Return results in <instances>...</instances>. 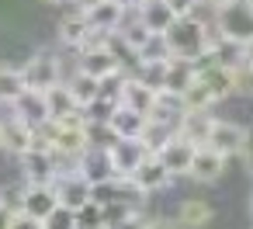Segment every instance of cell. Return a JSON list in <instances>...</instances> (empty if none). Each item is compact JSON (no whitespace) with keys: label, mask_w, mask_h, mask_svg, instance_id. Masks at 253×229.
Listing matches in <instances>:
<instances>
[{"label":"cell","mask_w":253,"mask_h":229,"mask_svg":"<svg viewBox=\"0 0 253 229\" xmlns=\"http://www.w3.org/2000/svg\"><path fill=\"white\" fill-rule=\"evenodd\" d=\"M208 39H211V25H205L198 14H184L163 32L167 52L177 59H191V63L208 52Z\"/></svg>","instance_id":"1"},{"label":"cell","mask_w":253,"mask_h":229,"mask_svg":"<svg viewBox=\"0 0 253 229\" xmlns=\"http://www.w3.org/2000/svg\"><path fill=\"white\" fill-rule=\"evenodd\" d=\"M211 28H215L218 35L239 42V46H243L246 39H253V0H229L225 7L215 11Z\"/></svg>","instance_id":"2"},{"label":"cell","mask_w":253,"mask_h":229,"mask_svg":"<svg viewBox=\"0 0 253 229\" xmlns=\"http://www.w3.org/2000/svg\"><path fill=\"white\" fill-rule=\"evenodd\" d=\"M128 184H132V191H135L139 198H149V194L167 191V187L173 184V174L163 167V160H160L156 153H146V156L139 160V167L128 174Z\"/></svg>","instance_id":"3"},{"label":"cell","mask_w":253,"mask_h":229,"mask_svg":"<svg viewBox=\"0 0 253 229\" xmlns=\"http://www.w3.org/2000/svg\"><path fill=\"white\" fill-rule=\"evenodd\" d=\"M101 153H104V163H108V170H111V174L128 177V174L139 167V160H142L146 153H153V149H146V142H142V139H111Z\"/></svg>","instance_id":"4"},{"label":"cell","mask_w":253,"mask_h":229,"mask_svg":"<svg viewBox=\"0 0 253 229\" xmlns=\"http://www.w3.org/2000/svg\"><path fill=\"white\" fill-rule=\"evenodd\" d=\"M77 56H80L77 66H80L84 73L97 77V80H104V77H111V73L122 70V56H118V49H115L111 39H108V42H97V46H90V49H80Z\"/></svg>","instance_id":"5"},{"label":"cell","mask_w":253,"mask_h":229,"mask_svg":"<svg viewBox=\"0 0 253 229\" xmlns=\"http://www.w3.org/2000/svg\"><path fill=\"white\" fill-rule=\"evenodd\" d=\"M21 77L32 91H49L52 84L63 80V63L52 56V52H35L25 66H21Z\"/></svg>","instance_id":"6"},{"label":"cell","mask_w":253,"mask_h":229,"mask_svg":"<svg viewBox=\"0 0 253 229\" xmlns=\"http://www.w3.org/2000/svg\"><path fill=\"white\" fill-rule=\"evenodd\" d=\"M194 70H198V80L208 87V94L218 101H229L236 97V87H232V66H222V63H211L208 56L194 59Z\"/></svg>","instance_id":"7"},{"label":"cell","mask_w":253,"mask_h":229,"mask_svg":"<svg viewBox=\"0 0 253 229\" xmlns=\"http://www.w3.org/2000/svg\"><path fill=\"white\" fill-rule=\"evenodd\" d=\"M225 163H229V156H222L218 149H211L208 142H201V146H194V153H191L187 177L198 181V184H215V181L225 174Z\"/></svg>","instance_id":"8"},{"label":"cell","mask_w":253,"mask_h":229,"mask_svg":"<svg viewBox=\"0 0 253 229\" xmlns=\"http://www.w3.org/2000/svg\"><path fill=\"white\" fill-rule=\"evenodd\" d=\"M18 205L42 226L45 222V215L59 205V198H56V187L52 184H39V181H28L25 187H21V194H18Z\"/></svg>","instance_id":"9"},{"label":"cell","mask_w":253,"mask_h":229,"mask_svg":"<svg viewBox=\"0 0 253 229\" xmlns=\"http://www.w3.org/2000/svg\"><path fill=\"white\" fill-rule=\"evenodd\" d=\"M160 160H163V167L173 174V181L177 177H187V167H191V153H194V142L191 139H184L180 132H173L160 149H153Z\"/></svg>","instance_id":"10"},{"label":"cell","mask_w":253,"mask_h":229,"mask_svg":"<svg viewBox=\"0 0 253 229\" xmlns=\"http://www.w3.org/2000/svg\"><path fill=\"white\" fill-rule=\"evenodd\" d=\"M11 115L14 118H21V122H28L32 129L35 125H42V122H49V104H45V91H32V87H25L11 104Z\"/></svg>","instance_id":"11"},{"label":"cell","mask_w":253,"mask_h":229,"mask_svg":"<svg viewBox=\"0 0 253 229\" xmlns=\"http://www.w3.org/2000/svg\"><path fill=\"white\" fill-rule=\"evenodd\" d=\"M18 163H21V174L25 181H39V184H52L56 181V156L52 149H25L18 153Z\"/></svg>","instance_id":"12"},{"label":"cell","mask_w":253,"mask_h":229,"mask_svg":"<svg viewBox=\"0 0 253 229\" xmlns=\"http://www.w3.org/2000/svg\"><path fill=\"white\" fill-rule=\"evenodd\" d=\"M52 187H56V198H59L63 205H70V208H80L84 201H90V198H94V187H90V181H87L80 170L56 174Z\"/></svg>","instance_id":"13"},{"label":"cell","mask_w":253,"mask_h":229,"mask_svg":"<svg viewBox=\"0 0 253 229\" xmlns=\"http://www.w3.org/2000/svg\"><path fill=\"white\" fill-rule=\"evenodd\" d=\"M153 101H156V87H153L146 77H122V87H118V104H125V108H135V111L149 115Z\"/></svg>","instance_id":"14"},{"label":"cell","mask_w":253,"mask_h":229,"mask_svg":"<svg viewBox=\"0 0 253 229\" xmlns=\"http://www.w3.org/2000/svg\"><path fill=\"white\" fill-rule=\"evenodd\" d=\"M146 122H149V115H142L135 108H125V104H115V111L108 115L104 125L115 139H139L146 132Z\"/></svg>","instance_id":"15"},{"label":"cell","mask_w":253,"mask_h":229,"mask_svg":"<svg viewBox=\"0 0 253 229\" xmlns=\"http://www.w3.org/2000/svg\"><path fill=\"white\" fill-rule=\"evenodd\" d=\"M243 136H246V129H243L239 122L215 118V122H211V129H208V139H205V142H208L211 149H218L222 156H236V149H239Z\"/></svg>","instance_id":"16"},{"label":"cell","mask_w":253,"mask_h":229,"mask_svg":"<svg viewBox=\"0 0 253 229\" xmlns=\"http://www.w3.org/2000/svg\"><path fill=\"white\" fill-rule=\"evenodd\" d=\"M128 18V11L122 7V4H115V0H104V4H97V7H90L87 11V21H90V28L94 32H101V35H115L118 28H122V21Z\"/></svg>","instance_id":"17"},{"label":"cell","mask_w":253,"mask_h":229,"mask_svg":"<svg viewBox=\"0 0 253 229\" xmlns=\"http://www.w3.org/2000/svg\"><path fill=\"white\" fill-rule=\"evenodd\" d=\"M90 32H94V28H90L87 14H84V11H77V7H73V11H66V14H63V21H59V42H63L66 49H73V52L87 42V35H90Z\"/></svg>","instance_id":"18"},{"label":"cell","mask_w":253,"mask_h":229,"mask_svg":"<svg viewBox=\"0 0 253 229\" xmlns=\"http://www.w3.org/2000/svg\"><path fill=\"white\" fill-rule=\"evenodd\" d=\"M194 77H198V70H194L191 59H177V56H170V59L163 63V73H160V91H173V94H180Z\"/></svg>","instance_id":"19"},{"label":"cell","mask_w":253,"mask_h":229,"mask_svg":"<svg viewBox=\"0 0 253 229\" xmlns=\"http://www.w3.org/2000/svg\"><path fill=\"white\" fill-rule=\"evenodd\" d=\"M135 14H139V21H142L153 35H163V32L177 21V14L167 7V0H142V4L135 7Z\"/></svg>","instance_id":"20"},{"label":"cell","mask_w":253,"mask_h":229,"mask_svg":"<svg viewBox=\"0 0 253 229\" xmlns=\"http://www.w3.org/2000/svg\"><path fill=\"white\" fill-rule=\"evenodd\" d=\"M211 219H215V208H211L208 201H201V198H184V201L177 205V215H173V222H177V226H187V229L208 226Z\"/></svg>","instance_id":"21"},{"label":"cell","mask_w":253,"mask_h":229,"mask_svg":"<svg viewBox=\"0 0 253 229\" xmlns=\"http://www.w3.org/2000/svg\"><path fill=\"white\" fill-rule=\"evenodd\" d=\"M115 35L122 39V49H128L132 56H139V52L153 42V32L139 21V14H135V18H125V21H122V28H118Z\"/></svg>","instance_id":"22"},{"label":"cell","mask_w":253,"mask_h":229,"mask_svg":"<svg viewBox=\"0 0 253 229\" xmlns=\"http://www.w3.org/2000/svg\"><path fill=\"white\" fill-rule=\"evenodd\" d=\"M66 84V91L73 94V101H77V108H87L97 94H101V80L97 77H90V73H84L80 66L70 73V80H63Z\"/></svg>","instance_id":"23"},{"label":"cell","mask_w":253,"mask_h":229,"mask_svg":"<svg viewBox=\"0 0 253 229\" xmlns=\"http://www.w3.org/2000/svg\"><path fill=\"white\" fill-rule=\"evenodd\" d=\"M32 125L28 122H21V118H11V122H4V139H0V149H7V153H25V149H32Z\"/></svg>","instance_id":"24"},{"label":"cell","mask_w":253,"mask_h":229,"mask_svg":"<svg viewBox=\"0 0 253 229\" xmlns=\"http://www.w3.org/2000/svg\"><path fill=\"white\" fill-rule=\"evenodd\" d=\"M211 115L208 111H184L180 115V122H177V132L184 136V139H191L194 146H201L205 139H208V129H211Z\"/></svg>","instance_id":"25"},{"label":"cell","mask_w":253,"mask_h":229,"mask_svg":"<svg viewBox=\"0 0 253 229\" xmlns=\"http://www.w3.org/2000/svg\"><path fill=\"white\" fill-rule=\"evenodd\" d=\"M177 97H180V108H184V111H211V104H215V97L208 94V87H205L198 77H194Z\"/></svg>","instance_id":"26"},{"label":"cell","mask_w":253,"mask_h":229,"mask_svg":"<svg viewBox=\"0 0 253 229\" xmlns=\"http://www.w3.org/2000/svg\"><path fill=\"white\" fill-rule=\"evenodd\" d=\"M25 87L28 84L21 77V66H0V104H11Z\"/></svg>","instance_id":"27"},{"label":"cell","mask_w":253,"mask_h":229,"mask_svg":"<svg viewBox=\"0 0 253 229\" xmlns=\"http://www.w3.org/2000/svg\"><path fill=\"white\" fill-rule=\"evenodd\" d=\"M45 104H49V118H59V115H66V111H73L77 108V101H73V94L66 91V84L59 80V84H52L49 91H45Z\"/></svg>","instance_id":"28"},{"label":"cell","mask_w":253,"mask_h":229,"mask_svg":"<svg viewBox=\"0 0 253 229\" xmlns=\"http://www.w3.org/2000/svg\"><path fill=\"white\" fill-rule=\"evenodd\" d=\"M77 229H104V205L97 198H90L77 208Z\"/></svg>","instance_id":"29"},{"label":"cell","mask_w":253,"mask_h":229,"mask_svg":"<svg viewBox=\"0 0 253 229\" xmlns=\"http://www.w3.org/2000/svg\"><path fill=\"white\" fill-rule=\"evenodd\" d=\"M45 229H77V208H70V205H56L49 215H45V222H42Z\"/></svg>","instance_id":"30"},{"label":"cell","mask_w":253,"mask_h":229,"mask_svg":"<svg viewBox=\"0 0 253 229\" xmlns=\"http://www.w3.org/2000/svg\"><path fill=\"white\" fill-rule=\"evenodd\" d=\"M232 87H236V94H243V97H253V66L250 63H236L232 66Z\"/></svg>","instance_id":"31"},{"label":"cell","mask_w":253,"mask_h":229,"mask_svg":"<svg viewBox=\"0 0 253 229\" xmlns=\"http://www.w3.org/2000/svg\"><path fill=\"white\" fill-rule=\"evenodd\" d=\"M236 156H239L243 170H250V174H253V129H246V136H243V142H239Z\"/></svg>","instance_id":"32"},{"label":"cell","mask_w":253,"mask_h":229,"mask_svg":"<svg viewBox=\"0 0 253 229\" xmlns=\"http://www.w3.org/2000/svg\"><path fill=\"white\" fill-rule=\"evenodd\" d=\"M167 7H170L177 18H184V14H194V11L201 7V0H167Z\"/></svg>","instance_id":"33"},{"label":"cell","mask_w":253,"mask_h":229,"mask_svg":"<svg viewBox=\"0 0 253 229\" xmlns=\"http://www.w3.org/2000/svg\"><path fill=\"white\" fill-rule=\"evenodd\" d=\"M70 4H73L77 11H84V14H87L90 7H97V4H104V0H70Z\"/></svg>","instance_id":"34"},{"label":"cell","mask_w":253,"mask_h":229,"mask_svg":"<svg viewBox=\"0 0 253 229\" xmlns=\"http://www.w3.org/2000/svg\"><path fill=\"white\" fill-rule=\"evenodd\" d=\"M243 63H250V66H253V39H246V42H243Z\"/></svg>","instance_id":"35"},{"label":"cell","mask_w":253,"mask_h":229,"mask_svg":"<svg viewBox=\"0 0 253 229\" xmlns=\"http://www.w3.org/2000/svg\"><path fill=\"white\" fill-rule=\"evenodd\" d=\"M229 0H201V7H211V11H218V7H225Z\"/></svg>","instance_id":"36"},{"label":"cell","mask_w":253,"mask_h":229,"mask_svg":"<svg viewBox=\"0 0 253 229\" xmlns=\"http://www.w3.org/2000/svg\"><path fill=\"white\" fill-rule=\"evenodd\" d=\"M115 4H122V7H125V11H135V7H139V4H142V0H115Z\"/></svg>","instance_id":"37"},{"label":"cell","mask_w":253,"mask_h":229,"mask_svg":"<svg viewBox=\"0 0 253 229\" xmlns=\"http://www.w3.org/2000/svg\"><path fill=\"white\" fill-rule=\"evenodd\" d=\"M45 4H70V0H45Z\"/></svg>","instance_id":"38"},{"label":"cell","mask_w":253,"mask_h":229,"mask_svg":"<svg viewBox=\"0 0 253 229\" xmlns=\"http://www.w3.org/2000/svg\"><path fill=\"white\" fill-rule=\"evenodd\" d=\"M0 139H4V122H0Z\"/></svg>","instance_id":"39"},{"label":"cell","mask_w":253,"mask_h":229,"mask_svg":"<svg viewBox=\"0 0 253 229\" xmlns=\"http://www.w3.org/2000/svg\"><path fill=\"white\" fill-rule=\"evenodd\" d=\"M250 212H253V198H250Z\"/></svg>","instance_id":"40"}]
</instances>
